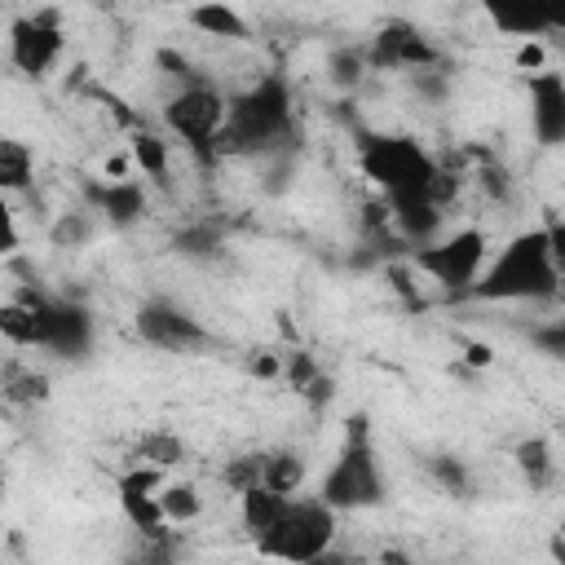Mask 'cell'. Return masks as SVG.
I'll return each mask as SVG.
<instances>
[{
    "instance_id": "obj_34",
    "label": "cell",
    "mask_w": 565,
    "mask_h": 565,
    "mask_svg": "<svg viewBox=\"0 0 565 565\" xmlns=\"http://www.w3.org/2000/svg\"><path fill=\"white\" fill-rule=\"evenodd\" d=\"M384 565H415V561H406L402 552H388V556H384Z\"/></svg>"
},
{
    "instance_id": "obj_18",
    "label": "cell",
    "mask_w": 565,
    "mask_h": 565,
    "mask_svg": "<svg viewBox=\"0 0 565 565\" xmlns=\"http://www.w3.org/2000/svg\"><path fill=\"white\" fill-rule=\"evenodd\" d=\"M172 252L185 256V260H199V265H212L225 256V234L212 225V221H190L172 234Z\"/></svg>"
},
{
    "instance_id": "obj_28",
    "label": "cell",
    "mask_w": 565,
    "mask_h": 565,
    "mask_svg": "<svg viewBox=\"0 0 565 565\" xmlns=\"http://www.w3.org/2000/svg\"><path fill=\"white\" fill-rule=\"evenodd\" d=\"M362 71H366V49H340V53H331V79L335 84H358L362 79Z\"/></svg>"
},
{
    "instance_id": "obj_2",
    "label": "cell",
    "mask_w": 565,
    "mask_h": 565,
    "mask_svg": "<svg viewBox=\"0 0 565 565\" xmlns=\"http://www.w3.org/2000/svg\"><path fill=\"white\" fill-rule=\"evenodd\" d=\"M472 300L481 305H525V300H556L561 296V230L534 225L512 234L494 260L477 274Z\"/></svg>"
},
{
    "instance_id": "obj_14",
    "label": "cell",
    "mask_w": 565,
    "mask_h": 565,
    "mask_svg": "<svg viewBox=\"0 0 565 565\" xmlns=\"http://www.w3.org/2000/svg\"><path fill=\"white\" fill-rule=\"evenodd\" d=\"M530 128H534L539 146L565 141V75L561 71L530 75Z\"/></svg>"
},
{
    "instance_id": "obj_25",
    "label": "cell",
    "mask_w": 565,
    "mask_h": 565,
    "mask_svg": "<svg viewBox=\"0 0 565 565\" xmlns=\"http://www.w3.org/2000/svg\"><path fill=\"white\" fill-rule=\"evenodd\" d=\"M93 234H97V216H93L88 207H79V212H62V216L53 221V230H49L53 247H79V243H88Z\"/></svg>"
},
{
    "instance_id": "obj_32",
    "label": "cell",
    "mask_w": 565,
    "mask_h": 565,
    "mask_svg": "<svg viewBox=\"0 0 565 565\" xmlns=\"http://www.w3.org/2000/svg\"><path fill=\"white\" fill-rule=\"evenodd\" d=\"M534 344H539L547 358H561V353H565V327H561V322H552L547 331H534Z\"/></svg>"
},
{
    "instance_id": "obj_1",
    "label": "cell",
    "mask_w": 565,
    "mask_h": 565,
    "mask_svg": "<svg viewBox=\"0 0 565 565\" xmlns=\"http://www.w3.org/2000/svg\"><path fill=\"white\" fill-rule=\"evenodd\" d=\"M300 124L291 84L282 75H260L243 93L230 97L225 128L216 141V154L225 159H282V150H296Z\"/></svg>"
},
{
    "instance_id": "obj_15",
    "label": "cell",
    "mask_w": 565,
    "mask_h": 565,
    "mask_svg": "<svg viewBox=\"0 0 565 565\" xmlns=\"http://www.w3.org/2000/svg\"><path fill=\"white\" fill-rule=\"evenodd\" d=\"M0 335L13 349H40L49 344V318H44V287H22L13 300L0 305Z\"/></svg>"
},
{
    "instance_id": "obj_5",
    "label": "cell",
    "mask_w": 565,
    "mask_h": 565,
    "mask_svg": "<svg viewBox=\"0 0 565 565\" xmlns=\"http://www.w3.org/2000/svg\"><path fill=\"white\" fill-rule=\"evenodd\" d=\"M335 512L318 499H287L282 512L274 516V525L252 539L256 556L274 561V565H309L313 556H322L327 547H335Z\"/></svg>"
},
{
    "instance_id": "obj_13",
    "label": "cell",
    "mask_w": 565,
    "mask_h": 565,
    "mask_svg": "<svg viewBox=\"0 0 565 565\" xmlns=\"http://www.w3.org/2000/svg\"><path fill=\"white\" fill-rule=\"evenodd\" d=\"M84 207L97 216V225L106 221L110 230H132L146 216V185L132 177L84 181Z\"/></svg>"
},
{
    "instance_id": "obj_3",
    "label": "cell",
    "mask_w": 565,
    "mask_h": 565,
    "mask_svg": "<svg viewBox=\"0 0 565 565\" xmlns=\"http://www.w3.org/2000/svg\"><path fill=\"white\" fill-rule=\"evenodd\" d=\"M358 172L384 194V203L424 199V203L446 212V203L459 190V177L446 172L406 132H362V141H358Z\"/></svg>"
},
{
    "instance_id": "obj_10",
    "label": "cell",
    "mask_w": 565,
    "mask_h": 565,
    "mask_svg": "<svg viewBox=\"0 0 565 565\" xmlns=\"http://www.w3.org/2000/svg\"><path fill=\"white\" fill-rule=\"evenodd\" d=\"M44 318H49V344L44 353L62 358V362H84L97 344V318L84 300L75 296H57L44 291Z\"/></svg>"
},
{
    "instance_id": "obj_6",
    "label": "cell",
    "mask_w": 565,
    "mask_h": 565,
    "mask_svg": "<svg viewBox=\"0 0 565 565\" xmlns=\"http://www.w3.org/2000/svg\"><path fill=\"white\" fill-rule=\"evenodd\" d=\"M411 260H415V269L428 274L446 296H468L472 282H477V274H481L486 260H490V234H486L481 225H463V230H455V234H446V238H433V243L415 247Z\"/></svg>"
},
{
    "instance_id": "obj_26",
    "label": "cell",
    "mask_w": 565,
    "mask_h": 565,
    "mask_svg": "<svg viewBox=\"0 0 565 565\" xmlns=\"http://www.w3.org/2000/svg\"><path fill=\"white\" fill-rule=\"evenodd\" d=\"M221 481H225L234 494L260 486V450H252V455H234V459L221 468Z\"/></svg>"
},
{
    "instance_id": "obj_19",
    "label": "cell",
    "mask_w": 565,
    "mask_h": 565,
    "mask_svg": "<svg viewBox=\"0 0 565 565\" xmlns=\"http://www.w3.org/2000/svg\"><path fill=\"white\" fill-rule=\"evenodd\" d=\"M132 463H146V468H177L185 463V441L172 433V428H146L137 441H132Z\"/></svg>"
},
{
    "instance_id": "obj_20",
    "label": "cell",
    "mask_w": 565,
    "mask_h": 565,
    "mask_svg": "<svg viewBox=\"0 0 565 565\" xmlns=\"http://www.w3.org/2000/svg\"><path fill=\"white\" fill-rule=\"evenodd\" d=\"M282 503H287V494H274V490H265V486L243 490V494H238V521H243V534H247V539H260V534L274 525V516L282 512Z\"/></svg>"
},
{
    "instance_id": "obj_9",
    "label": "cell",
    "mask_w": 565,
    "mask_h": 565,
    "mask_svg": "<svg viewBox=\"0 0 565 565\" xmlns=\"http://www.w3.org/2000/svg\"><path fill=\"white\" fill-rule=\"evenodd\" d=\"M62 49H66V31H62L57 9H35V13H22L9 22V62L22 75H31V79L49 75L57 66Z\"/></svg>"
},
{
    "instance_id": "obj_27",
    "label": "cell",
    "mask_w": 565,
    "mask_h": 565,
    "mask_svg": "<svg viewBox=\"0 0 565 565\" xmlns=\"http://www.w3.org/2000/svg\"><path fill=\"white\" fill-rule=\"evenodd\" d=\"M132 159L141 163V172H146V177L163 181V172H168V150H163V141H159V137L137 132V137H132Z\"/></svg>"
},
{
    "instance_id": "obj_21",
    "label": "cell",
    "mask_w": 565,
    "mask_h": 565,
    "mask_svg": "<svg viewBox=\"0 0 565 565\" xmlns=\"http://www.w3.org/2000/svg\"><path fill=\"white\" fill-rule=\"evenodd\" d=\"M0 397H9L18 406H35L49 397V375L35 366H22V362H4L0 366Z\"/></svg>"
},
{
    "instance_id": "obj_12",
    "label": "cell",
    "mask_w": 565,
    "mask_h": 565,
    "mask_svg": "<svg viewBox=\"0 0 565 565\" xmlns=\"http://www.w3.org/2000/svg\"><path fill=\"white\" fill-rule=\"evenodd\" d=\"M437 49L411 26V22H384L375 40L366 44V66L371 71H437Z\"/></svg>"
},
{
    "instance_id": "obj_30",
    "label": "cell",
    "mask_w": 565,
    "mask_h": 565,
    "mask_svg": "<svg viewBox=\"0 0 565 565\" xmlns=\"http://www.w3.org/2000/svg\"><path fill=\"white\" fill-rule=\"evenodd\" d=\"M22 243V230H18V216L9 207V199H0V256H13Z\"/></svg>"
},
{
    "instance_id": "obj_24",
    "label": "cell",
    "mask_w": 565,
    "mask_h": 565,
    "mask_svg": "<svg viewBox=\"0 0 565 565\" xmlns=\"http://www.w3.org/2000/svg\"><path fill=\"white\" fill-rule=\"evenodd\" d=\"M203 35H221V40H243L247 35V22L234 13V9H225V4H199V9H190L185 13Z\"/></svg>"
},
{
    "instance_id": "obj_4",
    "label": "cell",
    "mask_w": 565,
    "mask_h": 565,
    "mask_svg": "<svg viewBox=\"0 0 565 565\" xmlns=\"http://www.w3.org/2000/svg\"><path fill=\"white\" fill-rule=\"evenodd\" d=\"M313 499L327 503L335 516L340 512H371V508H380L388 499V481H384V468L375 459L366 415L349 419V437L335 450V459L327 463V472L318 477V494Z\"/></svg>"
},
{
    "instance_id": "obj_31",
    "label": "cell",
    "mask_w": 565,
    "mask_h": 565,
    "mask_svg": "<svg viewBox=\"0 0 565 565\" xmlns=\"http://www.w3.org/2000/svg\"><path fill=\"white\" fill-rule=\"evenodd\" d=\"M494 26L516 31V35H539V31H552V22H547V18H508V13H494Z\"/></svg>"
},
{
    "instance_id": "obj_22",
    "label": "cell",
    "mask_w": 565,
    "mask_h": 565,
    "mask_svg": "<svg viewBox=\"0 0 565 565\" xmlns=\"http://www.w3.org/2000/svg\"><path fill=\"white\" fill-rule=\"evenodd\" d=\"M154 499H159L163 525H190V521L203 512V499H199V490H194V486H185V481H163Z\"/></svg>"
},
{
    "instance_id": "obj_29",
    "label": "cell",
    "mask_w": 565,
    "mask_h": 565,
    "mask_svg": "<svg viewBox=\"0 0 565 565\" xmlns=\"http://www.w3.org/2000/svg\"><path fill=\"white\" fill-rule=\"evenodd\" d=\"M428 468H433V477H437V481H446V490H450L455 499L472 490V481H468V468H463L459 459H450V455H437Z\"/></svg>"
},
{
    "instance_id": "obj_33",
    "label": "cell",
    "mask_w": 565,
    "mask_h": 565,
    "mask_svg": "<svg viewBox=\"0 0 565 565\" xmlns=\"http://www.w3.org/2000/svg\"><path fill=\"white\" fill-rule=\"evenodd\" d=\"M309 565H366L362 556H349V552H335V547H327L322 556H313Z\"/></svg>"
},
{
    "instance_id": "obj_17",
    "label": "cell",
    "mask_w": 565,
    "mask_h": 565,
    "mask_svg": "<svg viewBox=\"0 0 565 565\" xmlns=\"http://www.w3.org/2000/svg\"><path fill=\"white\" fill-rule=\"evenodd\" d=\"M31 181H35V154H31V146L18 141V137H9V132H0V199L31 190Z\"/></svg>"
},
{
    "instance_id": "obj_35",
    "label": "cell",
    "mask_w": 565,
    "mask_h": 565,
    "mask_svg": "<svg viewBox=\"0 0 565 565\" xmlns=\"http://www.w3.org/2000/svg\"><path fill=\"white\" fill-rule=\"evenodd\" d=\"M0 503H4V472H0Z\"/></svg>"
},
{
    "instance_id": "obj_23",
    "label": "cell",
    "mask_w": 565,
    "mask_h": 565,
    "mask_svg": "<svg viewBox=\"0 0 565 565\" xmlns=\"http://www.w3.org/2000/svg\"><path fill=\"white\" fill-rule=\"evenodd\" d=\"M512 459H516V468L525 472L530 486H547V481L556 477V459H552L547 437H525V441H516Z\"/></svg>"
},
{
    "instance_id": "obj_7",
    "label": "cell",
    "mask_w": 565,
    "mask_h": 565,
    "mask_svg": "<svg viewBox=\"0 0 565 565\" xmlns=\"http://www.w3.org/2000/svg\"><path fill=\"white\" fill-rule=\"evenodd\" d=\"M225 110H230V97L212 79H194V84H181L163 102V124L199 159H221L216 154V141H221V128H225Z\"/></svg>"
},
{
    "instance_id": "obj_11",
    "label": "cell",
    "mask_w": 565,
    "mask_h": 565,
    "mask_svg": "<svg viewBox=\"0 0 565 565\" xmlns=\"http://www.w3.org/2000/svg\"><path fill=\"white\" fill-rule=\"evenodd\" d=\"M163 481H168V477H163L159 468H146V463H132V468H124V472L115 477V494H119V508H124L128 525H132L141 539H150V543L172 539L168 525H163L159 499H154Z\"/></svg>"
},
{
    "instance_id": "obj_8",
    "label": "cell",
    "mask_w": 565,
    "mask_h": 565,
    "mask_svg": "<svg viewBox=\"0 0 565 565\" xmlns=\"http://www.w3.org/2000/svg\"><path fill=\"white\" fill-rule=\"evenodd\" d=\"M132 327H137V335H141L150 349L181 353V358L203 353V349H212V344H216V340H212V331H207V327H203L185 305H177V300H168V296H146V300L137 305Z\"/></svg>"
},
{
    "instance_id": "obj_16",
    "label": "cell",
    "mask_w": 565,
    "mask_h": 565,
    "mask_svg": "<svg viewBox=\"0 0 565 565\" xmlns=\"http://www.w3.org/2000/svg\"><path fill=\"white\" fill-rule=\"evenodd\" d=\"M305 477H309V463H305L300 450H291V446L260 450V486H265V490L296 499V490L305 486Z\"/></svg>"
}]
</instances>
